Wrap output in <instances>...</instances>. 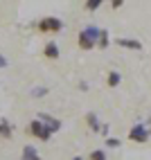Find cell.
<instances>
[{
    "instance_id": "cell-21",
    "label": "cell",
    "mask_w": 151,
    "mask_h": 160,
    "mask_svg": "<svg viewBox=\"0 0 151 160\" xmlns=\"http://www.w3.org/2000/svg\"><path fill=\"white\" fill-rule=\"evenodd\" d=\"M72 160H86V158H81V156H74V158H72Z\"/></svg>"
},
{
    "instance_id": "cell-8",
    "label": "cell",
    "mask_w": 151,
    "mask_h": 160,
    "mask_svg": "<svg viewBox=\"0 0 151 160\" xmlns=\"http://www.w3.org/2000/svg\"><path fill=\"white\" fill-rule=\"evenodd\" d=\"M0 138H3V140H12L14 138V126L9 124V120H0Z\"/></svg>"
},
{
    "instance_id": "cell-3",
    "label": "cell",
    "mask_w": 151,
    "mask_h": 160,
    "mask_svg": "<svg viewBox=\"0 0 151 160\" xmlns=\"http://www.w3.org/2000/svg\"><path fill=\"white\" fill-rule=\"evenodd\" d=\"M38 120H41V124L45 126L50 133H57V131H61V129H63V122L59 120V117L50 115V113H38Z\"/></svg>"
},
{
    "instance_id": "cell-4",
    "label": "cell",
    "mask_w": 151,
    "mask_h": 160,
    "mask_svg": "<svg viewBox=\"0 0 151 160\" xmlns=\"http://www.w3.org/2000/svg\"><path fill=\"white\" fill-rule=\"evenodd\" d=\"M27 131L34 135V138H38L41 142H48L50 138H52V133H50L45 126L41 124V120H32V122H29V126H27Z\"/></svg>"
},
{
    "instance_id": "cell-9",
    "label": "cell",
    "mask_w": 151,
    "mask_h": 160,
    "mask_svg": "<svg viewBox=\"0 0 151 160\" xmlns=\"http://www.w3.org/2000/svg\"><path fill=\"white\" fill-rule=\"evenodd\" d=\"M120 83H122V74L117 70H111L108 74H106V86H108V88H117Z\"/></svg>"
},
{
    "instance_id": "cell-6",
    "label": "cell",
    "mask_w": 151,
    "mask_h": 160,
    "mask_svg": "<svg viewBox=\"0 0 151 160\" xmlns=\"http://www.w3.org/2000/svg\"><path fill=\"white\" fill-rule=\"evenodd\" d=\"M117 48H126V50H142V43L138 38H115Z\"/></svg>"
},
{
    "instance_id": "cell-20",
    "label": "cell",
    "mask_w": 151,
    "mask_h": 160,
    "mask_svg": "<svg viewBox=\"0 0 151 160\" xmlns=\"http://www.w3.org/2000/svg\"><path fill=\"white\" fill-rule=\"evenodd\" d=\"M79 90H83V92H86V90H88V83L81 81V83H79Z\"/></svg>"
},
{
    "instance_id": "cell-10",
    "label": "cell",
    "mask_w": 151,
    "mask_h": 160,
    "mask_svg": "<svg viewBox=\"0 0 151 160\" xmlns=\"http://www.w3.org/2000/svg\"><path fill=\"white\" fill-rule=\"evenodd\" d=\"M23 160H41V153L36 151L34 144H25L23 147Z\"/></svg>"
},
{
    "instance_id": "cell-5",
    "label": "cell",
    "mask_w": 151,
    "mask_h": 160,
    "mask_svg": "<svg viewBox=\"0 0 151 160\" xmlns=\"http://www.w3.org/2000/svg\"><path fill=\"white\" fill-rule=\"evenodd\" d=\"M59 54H61V50H59V45L54 43V41L45 43V48H43V57H45V59H50V61H57V59H59Z\"/></svg>"
},
{
    "instance_id": "cell-7",
    "label": "cell",
    "mask_w": 151,
    "mask_h": 160,
    "mask_svg": "<svg viewBox=\"0 0 151 160\" xmlns=\"http://www.w3.org/2000/svg\"><path fill=\"white\" fill-rule=\"evenodd\" d=\"M86 124L93 133H99L102 131V122H99V115L97 113H86Z\"/></svg>"
},
{
    "instance_id": "cell-17",
    "label": "cell",
    "mask_w": 151,
    "mask_h": 160,
    "mask_svg": "<svg viewBox=\"0 0 151 160\" xmlns=\"http://www.w3.org/2000/svg\"><path fill=\"white\" fill-rule=\"evenodd\" d=\"M43 95H48V88H43V86H38V88L32 90V97H43Z\"/></svg>"
},
{
    "instance_id": "cell-16",
    "label": "cell",
    "mask_w": 151,
    "mask_h": 160,
    "mask_svg": "<svg viewBox=\"0 0 151 160\" xmlns=\"http://www.w3.org/2000/svg\"><path fill=\"white\" fill-rule=\"evenodd\" d=\"M99 7H102V0H88V2H86V9H88V12H97Z\"/></svg>"
},
{
    "instance_id": "cell-2",
    "label": "cell",
    "mask_w": 151,
    "mask_h": 160,
    "mask_svg": "<svg viewBox=\"0 0 151 160\" xmlns=\"http://www.w3.org/2000/svg\"><path fill=\"white\" fill-rule=\"evenodd\" d=\"M128 140L131 142H138V144H144L147 140H149V129H147V124H142V122H138V124H133L131 126V131H128Z\"/></svg>"
},
{
    "instance_id": "cell-1",
    "label": "cell",
    "mask_w": 151,
    "mask_h": 160,
    "mask_svg": "<svg viewBox=\"0 0 151 160\" xmlns=\"http://www.w3.org/2000/svg\"><path fill=\"white\" fill-rule=\"evenodd\" d=\"M38 32H43V34H57V32H63V20L57 18V16H45L38 20Z\"/></svg>"
},
{
    "instance_id": "cell-13",
    "label": "cell",
    "mask_w": 151,
    "mask_h": 160,
    "mask_svg": "<svg viewBox=\"0 0 151 160\" xmlns=\"http://www.w3.org/2000/svg\"><path fill=\"white\" fill-rule=\"evenodd\" d=\"M77 43H79V48H81V50H93V48H95V43H93V41H90L88 36L83 34V32H79V36H77Z\"/></svg>"
},
{
    "instance_id": "cell-12",
    "label": "cell",
    "mask_w": 151,
    "mask_h": 160,
    "mask_svg": "<svg viewBox=\"0 0 151 160\" xmlns=\"http://www.w3.org/2000/svg\"><path fill=\"white\" fill-rule=\"evenodd\" d=\"M95 45H99V50H106L111 45V36H108V29H102L99 32V38H97V43Z\"/></svg>"
},
{
    "instance_id": "cell-19",
    "label": "cell",
    "mask_w": 151,
    "mask_h": 160,
    "mask_svg": "<svg viewBox=\"0 0 151 160\" xmlns=\"http://www.w3.org/2000/svg\"><path fill=\"white\" fill-rule=\"evenodd\" d=\"M7 66H9L7 57H5V54H0V70H3V68H7Z\"/></svg>"
},
{
    "instance_id": "cell-14",
    "label": "cell",
    "mask_w": 151,
    "mask_h": 160,
    "mask_svg": "<svg viewBox=\"0 0 151 160\" xmlns=\"http://www.w3.org/2000/svg\"><path fill=\"white\" fill-rule=\"evenodd\" d=\"M86 160H106V151H104V149H93Z\"/></svg>"
},
{
    "instance_id": "cell-18",
    "label": "cell",
    "mask_w": 151,
    "mask_h": 160,
    "mask_svg": "<svg viewBox=\"0 0 151 160\" xmlns=\"http://www.w3.org/2000/svg\"><path fill=\"white\" fill-rule=\"evenodd\" d=\"M124 5V0H111V9H120Z\"/></svg>"
},
{
    "instance_id": "cell-15",
    "label": "cell",
    "mask_w": 151,
    "mask_h": 160,
    "mask_svg": "<svg viewBox=\"0 0 151 160\" xmlns=\"http://www.w3.org/2000/svg\"><path fill=\"white\" fill-rule=\"evenodd\" d=\"M106 147H108V149H120L122 140H120V138H106Z\"/></svg>"
},
{
    "instance_id": "cell-11",
    "label": "cell",
    "mask_w": 151,
    "mask_h": 160,
    "mask_svg": "<svg viewBox=\"0 0 151 160\" xmlns=\"http://www.w3.org/2000/svg\"><path fill=\"white\" fill-rule=\"evenodd\" d=\"M81 32H83V34L93 41V43H97V38H99V32H102V27H97V25H86Z\"/></svg>"
}]
</instances>
